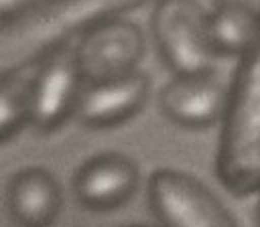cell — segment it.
<instances>
[{"mask_svg":"<svg viewBox=\"0 0 260 227\" xmlns=\"http://www.w3.org/2000/svg\"><path fill=\"white\" fill-rule=\"evenodd\" d=\"M26 67L2 71L0 83V142L14 138L24 124H30V75Z\"/></svg>","mask_w":260,"mask_h":227,"instance_id":"cell-10","label":"cell"},{"mask_svg":"<svg viewBox=\"0 0 260 227\" xmlns=\"http://www.w3.org/2000/svg\"><path fill=\"white\" fill-rule=\"evenodd\" d=\"M85 77L75 49L63 43L35 63L30 75V124L41 132L63 126L77 109Z\"/></svg>","mask_w":260,"mask_h":227,"instance_id":"cell-3","label":"cell"},{"mask_svg":"<svg viewBox=\"0 0 260 227\" xmlns=\"http://www.w3.org/2000/svg\"><path fill=\"white\" fill-rule=\"evenodd\" d=\"M146 51L142 28L126 18H106L85 28L75 47L85 81H104L136 71Z\"/></svg>","mask_w":260,"mask_h":227,"instance_id":"cell-4","label":"cell"},{"mask_svg":"<svg viewBox=\"0 0 260 227\" xmlns=\"http://www.w3.org/2000/svg\"><path fill=\"white\" fill-rule=\"evenodd\" d=\"M150 97V79L132 71L104 81H85L75 116L89 128H112L132 120Z\"/></svg>","mask_w":260,"mask_h":227,"instance_id":"cell-6","label":"cell"},{"mask_svg":"<svg viewBox=\"0 0 260 227\" xmlns=\"http://www.w3.org/2000/svg\"><path fill=\"white\" fill-rule=\"evenodd\" d=\"M140 172L136 162L120 152H104L85 160L75 176L73 191L77 201L93 211H110L126 201L138 188Z\"/></svg>","mask_w":260,"mask_h":227,"instance_id":"cell-7","label":"cell"},{"mask_svg":"<svg viewBox=\"0 0 260 227\" xmlns=\"http://www.w3.org/2000/svg\"><path fill=\"white\" fill-rule=\"evenodd\" d=\"M146 201L160 227H240L221 199L183 170H154L148 176Z\"/></svg>","mask_w":260,"mask_h":227,"instance_id":"cell-2","label":"cell"},{"mask_svg":"<svg viewBox=\"0 0 260 227\" xmlns=\"http://www.w3.org/2000/svg\"><path fill=\"white\" fill-rule=\"evenodd\" d=\"M215 4H252V0H213Z\"/></svg>","mask_w":260,"mask_h":227,"instance_id":"cell-12","label":"cell"},{"mask_svg":"<svg viewBox=\"0 0 260 227\" xmlns=\"http://www.w3.org/2000/svg\"><path fill=\"white\" fill-rule=\"evenodd\" d=\"M258 28L260 18L252 4H215L209 12V41L217 55L242 57Z\"/></svg>","mask_w":260,"mask_h":227,"instance_id":"cell-9","label":"cell"},{"mask_svg":"<svg viewBox=\"0 0 260 227\" xmlns=\"http://www.w3.org/2000/svg\"><path fill=\"white\" fill-rule=\"evenodd\" d=\"M228 97L215 71L175 75L158 93V109L177 126L209 128L225 116Z\"/></svg>","mask_w":260,"mask_h":227,"instance_id":"cell-5","label":"cell"},{"mask_svg":"<svg viewBox=\"0 0 260 227\" xmlns=\"http://www.w3.org/2000/svg\"><path fill=\"white\" fill-rule=\"evenodd\" d=\"M61 203V186L45 168H22L6 184V211L18 227H51Z\"/></svg>","mask_w":260,"mask_h":227,"instance_id":"cell-8","label":"cell"},{"mask_svg":"<svg viewBox=\"0 0 260 227\" xmlns=\"http://www.w3.org/2000/svg\"><path fill=\"white\" fill-rule=\"evenodd\" d=\"M150 30L162 63L175 75L213 71L217 53L209 41V12L197 0H158Z\"/></svg>","mask_w":260,"mask_h":227,"instance_id":"cell-1","label":"cell"},{"mask_svg":"<svg viewBox=\"0 0 260 227\" xmlns=\"http://www.w3.org/2000/svg\"><path fill=\"white\" fill-rule=\"evenodd\" d=\"M37 0H2V14H4V20H8L12 14L14 18L26 14L28 10H32Z\"/></svg>","mask_w":260,"mask_h":227,"instance_id":"cell-11","label":"cell"},{"mask_svg":"<svg viewBox=\"0 0 260 227\" xmlns=\"http://www.w3.org/2000/svg\"><path fill=\"white\" fill-rule=\"evenodd\" d=\"M256 225L260 227V199H258V203H256Z\"/></svg>","mask_w":260,"mask_h":227,"instance_id":"cell-13","label":"cell"},{"mask_svg":"<svg viewBox=\"0 0 260 227\" xmlns=\"http://www.w3.org/2000/svg\"><path fill=\"white\" fill-rule=\"evenodd\" d=\"M126 227H144V225H126Z\"/></svg>","mask_w":260,"mask_h":227,"instance_id":"cell-14","label":"cell"}]
</instances>
